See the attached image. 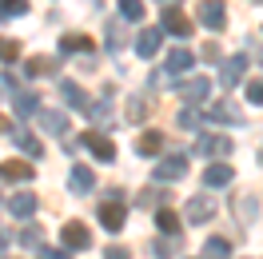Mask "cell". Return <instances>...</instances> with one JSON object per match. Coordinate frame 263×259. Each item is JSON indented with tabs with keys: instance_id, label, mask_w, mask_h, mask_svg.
Listing matches in <instances>:
<instances>
[{
	"instance_id": "19",
	"label": "cell",
	"mask_w": 263,
	"mask_h": 259,
	"mask_svg": "<svg viewBox=\"0 0 263 259\" xmlns=\"http://www.w3.org/2000/svg\"><path fill=\"white\" fill-rule=\"evenodd\" d=\"M36 120H40V128L52 132V136H64L68 132V116L64 112H36Z\"/></svg>"
},
{
	"instance_id": "34",
	"label": "cell",
	"mask_w": 263,
	"mask_h": 259,
	"mask_svg": "<svg viewBox=\"0 0 263 259\" xmlns=\"http://www.w3.org/2000/svg\"><path fill=\"white\" fill-rule=\"evenodd\" d=\"M84 112L92 116V120H108V116H112V104H108V100H100V104H88Z\"/></svg>"
},
{
	"instance_id": "18",
	"label": "cell",
	"mask_w": 263,
	"mask_h": 259,
	"mask_svg": "<svg viewBox=\"0 0 263 259\" xmlns=\"http://www.w3.org/2000/svg\"><path fill=\"white\" fill-rule=\"evenodd\" d=\"M136 52H140L144 60H152V56L160 52V32H156V28H144V32L136 36Z\"/></svg>"
},
{
	"instance_id": "30",
	"label": "cell",
	"mask_w": 263,
	"mask_h": 259,
	"mask_svg": "<svg viewBox=\"0 0 263 259\" xmlns=\"http://www.w3.org/2000/svg\"><path fill=\"white\" fill-rule=\"evenodd\" d=\"M28 0H0V16H24Z\"/></svg>"
},
{
	"instance_id": "17",
	"label": "cell",
	"mask_w": 263,
	"mask_h": 259,
	"mask_svg": "<svg viewBox=\"0 0 263 259\" xmlns=\"http://www.w3.org/2000/svg\"><path fill=\"white\" fill-rule=\"evenodd\" d=\"M231 179H235V172H231L228 163H212V168L203 172V183H208V188H228Z\"/></svg>"
},
{
	"instance_id": "2",
	"label": "cell",
	"mask_w": 263,
	"mask_h": 259,
	"mask_svg": "<svg viewBox=\"0 0 263 259\" xmlns=\"http://www.w3.org/2000/svg\"><path fill=\"white\" fill-rule=\"evenodd\" d=\"M196 16H199V24H208V28L219 32V28L228 24V8H223V0H199Z\"/></svg>"
},
{
	"instance_id": "28",
	"label": "cell",
	"mask_w": 263,
	"mask_h": 259,
	"mask_svg": "<svg viewBox=\"0 0 263 259\" xmlns=\"http://www.w3.org/2000/svg\"><path fill=\"white\" fill-rule=\"evenodd\" d=\"M120 16L132 20V24H140V20H144V4H140V0H120Z\"/></svg>"
},
{
	"instance_id": "26",
	"label": "cell",
	"mask_w": 263,
	"mask_h": 259,
	"mask_svg": "<svg viewBox=\"0 0 263 259\" xmlns=\"http://www.w3.org/2000/svg\"><path fill=\"white\" fill-rule=\"evenodd\" d=\"M12 104H16L20 116H36V112H40V104H36L32 92H16V96H12Z\"/></svg>"
},
{
	"instance_id": "21",
	"label": "cell",
	"mask_w": 263,
	"mask_h": 259,
	"mask_svg": "<svg viewBox=\"0 0 263 259\" xmlns=\"http://www.w3.org/2000/svg\"><path fill=\"white\" fill-rule=\"evenodd\" d=\"M24 72H28V76H56V60H52V56H32V60L24 64Z\"/></svg>"
},
{
	"instance_id": "5",
	"label": "cell",
	"mask_w": 263,
	"mask_h": 259,
	"mask_svg": "<svg viewBox=\"0 0 263 259\" xmlns=\"http://www.w3.org/2000/svg\"><path fill=\"white\" fill-rule=\"evenodd\" d=\"M160 32L167 36H192V20L183 16L180 8L172 4V8H164V20H160Z\"/></svg>"
},
{
	"instance_id": "22",
	"label": "cell",
	"mask_w": 263,
	"mask_h": 259,
	"mask_svg": "<svg viewBox=\"0 0 263 259\" xmlns=\"http://www.w3.org/2000/svg\"><path fill=\"white\" fill-rule=\"evenodd\" d=\"M196 64V56L187 48H176V52H167V72H187V68Z\"/></svg>"
},
{
	"instance_id": "12",
	"label": "cell",
	"mask_w": 263,
	"mask_h": 259,
	"mask_svg": "<svg viewBox=\"0 0 263 259\" xmlns=\"http://www.w3.org/2000/svg\"><path fill=\"white\" fill-rule=\"evenodd\" d=\"M60 96H64V104H68V108H76V112L88 108V92H84L76 80H60Z\"/></svg>"
},
{
	"instance_id": "38",
	"label": "cell",
	"mask_w": 263,
	"mask_h": 259,
	"mask_svg": "<svg viewBox=\"0 0 263 259\" xmlns=\"http://www.w3.org/2000/svg\"><path fill=\"white\" fill-rule=\"evenodd\" d=\"M104 259H128V247H120V243H112V247L104 251Z\"/></svg>"
},
{
	"instance_id": "20",
	"label": "cell",
	"mask_w": 263,
	"mask_h": 259,
	"mask_svg": "<svg viewBox=\"0 0 263 259\" xmlns=\"http://www.w3.org/2000/svg\"><path fill=\"white\" fill-rule=\"evenodd\" d=\"M12 140H16L20 144V152H24V156H32V160H40V156H44V144H40V140H36L32 132H12Z\"/></svg>"
},
{
	"instance_id": "13",
	"label": "cell",
	"mask_w": 263,
	"mask_h": 259,
	"mask_svg": "<svg viewBox=\"0 0 263 259\" xmlns=\"http://www.w3.org/2000/svg\"><path fill=\"white\" fill-rule=\"evenodd\" d=\"M208 116H212V120H219V124H243V112H239L235 104H228V100L212 104V108H208Z\"/></svg>"
},
{
	"instance_id": "3",
	"label": "cell",
	"mask_w": 263,
	"mask_h": 259,
	"mask_svg": "<svg viewBox=\"0 0 263 259\" xmlns=\"http://www.w3.org/2000/svg\"><path fill=\"white\" fill-rule=\"evenodd\" d=\"M183 176H187V160H183V156L160 160V163H156V172H152L156 183H176V179H183Z\"/></svg>"
},
{
	"instance_id": "8",
	"label": "cell",
	"mask_w": 263,
	"mask_h": 259,
	"mask_svg": "<svg viewBox=\"0 0 263 259\" xmlns=\"http://www.w3.org/2000/svg\"><path fill=\"white\" fill-rule=\"evenodd\" d=\"M84 147H88L100 163H112L116 160V144L108 140V136H100V132H88V136H84Z\"/></svg>"
},
{
	"instance_id": "29",
	"label": "cell",
	"mask_w": 263,
	"mask_h": 259,
	"mask_svg": "<svg viewBox=\"0 0 263 259\" xmlns=\"http://www.w3.org/2000/svg\"><path fill=\"white\" fill-rule=\"evenodd\" d=\"M148 112H152V100H148V96H136V100H128V116H132V120H144Z\"/></svg>"
},
{
	"instance_id": "36",
	"label": "cell",
	"mask_w": 263,
	"mask_h": 259,
	"mask_svg": "<svg viewBox=\"0 0 263 259\" xmlns=\"http://www.w3.org/2000/svg\"><path fill=\"white\" fill-rule=\"evenodd\" d=\"M180 128H199V116L192 112V108H183V112H180Z\"/></svg>"
},
{
	"instance_id": "40",
	"label": "cell",
	"mask_w": 263,
	"mask_h": 259,
	"mask_svg": "<svg viewBox=\"0 0 263 259\" xmlns=\"http://www.w3.org/2000/svg\"><path fill=\"white\" fill-rule=\"evenodd\" d=\"M8 128H12V124H8V120H4V116H0V132H8Z\"/></svg>"
},
{
	"instance_id": "4",
	"label": "cell",
	"mask_w": 263,
	"mask_h": 259,
	"mask_svg": "<svg viewBox=\"0 0 263 259\" xmlns=\"http://www.w3.org/2000/svg\"><path fill=\"white\" fill-rule=\"evenodd\" d=\"M196 152H199V156H215V160H228L231 152H235V144H231L228 136H199V140H196Z\"/></svg>"
},
{
	"instance_id": "23",
	"label": "cell",
	"mask_w": 263,
	"mask_h": 259,
	"mask_svg": "<svg viewBox=\"0 0 263 259\" xmlns=\"http://www.w3.org/2000/svg\"><path fill=\"white\" fill-rule=\"evenodd\" d=\"M235 208H239V224H255V211H259V199H255V195H239Z\"/></svg>"
},
{
	"instance_id": "11",
	"label": "cell",
	"mask_w": 263,
	"mask_h": 259,
	"mask_svg": "<svg viewBox=\"0 0 263 259\" xmlns=\"http://www.w3.org/2000/svg\"><path fill=\"white\" fill-rule=\"evenodd\" d=\"M212 215H215L212 195H192V199H187V219H192V224H208Z\"/></svg>"
},
{
	"instance_id": "37",
	"label": "cell",
	"mask_w": 263,
	"mask_h": 259,
	"mask_svg": "<svg viewBox=\"0 0 263 259\" xmlns=\"http://www.w3.org/2000/svg\"><path fill=\"white\" fill-rule=\"evenodd\" d=\"M40 259H68V247L60 251V247H44V243H40Z\"/></svg>"
},
{
	"instance_id": "24",
	"label": "cell",
	"mask_w": 263,
	"mask_h": 259,
	"mask_svg": "<svg viewBox=\"0 0 263 259\" xmlns=\"http://www.w3.org/2000/svg\"><path fill=\"white\" fill-rule=\"evenodd\" d=\"M96 48V44H92V40H88V36H60V52H92Z\"/></svg>"
},
{
	"instance_id": "35",
	"label": "cell",
	"mask_w": 263,
	"mask_h": 259,
	"mask_svg": "<svg viewBox=\"0 0 263 259\" xmlns=\"http://www.w3.org/2000/svg\"><path fill=\"white\" fill-rule=\"evenodd\" d=\"M247 100H251V104H263V80H247Z\"/></svg>"
},
{
	"instance_id": "27",
	"label": "cell",
	"mask_w": 263,
	"mask_h": 259,
	"mask_svg": "<svg viewBox=\"0 0 263 259\" xmlns=\"http://www.w3.org/2000/svg\"><path fill=\"white\" fill-rule=\"evenodd\" d=\"M20 243L28 247V251H36L40 243H44V231H40V224H28L24 231H20Z\"/></svg>"
},
{
	"instance_id": "6",
	"label": "cell",
	"mask_w": 263,
	"mask_h": 259,
	"mask_svg": "<svg viewBox=\"0 0 263 259\" xmlns=\"http://www.w3.org/2000/svg\"><path fill=\"white\" fill-rule=\"evenodd\" d=\"M64 247H68V251H84V247H92V231H88L80 219H68V224H64Z\"/></svg>"
},
{
	"instance_id": "32",
	"label": "cell",
	"mask_w": 263,
	"mask_h": 259,
	"mask_svg": "<svg viewBox=\"0 0 263 259\" xmlns=\"http://www.w3.org/2000/svg\"><path fill=\"white\" fill-rule=\"evenodd\" d=\"M16 56H20V44H16V40H4V36H0V60H4V64H12Z\"/></svg>"
},
{
	"instance_id": "16",
	"label": "cell",
	"mask_w": 263,
	"mask_h": 259,
	"mask_svg": "<svg viewBox=\"0 0 263 259\" xmlns=\"http://www.w3.org/2000/svg\"><path fill=\"white\" fill-rule=\"evenodd\" d=\"M136 152H140V156H160V152H164V132H144V136H140V140H136Z\"/></svg>"
},
{
	"instance_id": "9",
	"label": "cell",
	"mask_w": 263,
	"mask_h": 259,
	"mask_svg": "<svg viewBox=\"0 0 263 259\" xmlns=\"http://www.w3.org/2000/svg\"><path fill=\"white\" fill-rule=\"evenodd\" d=\"M36 176V163L32 160H4L0 163V179H12V183H24V179Z\"/></svg>"
},
{
	"instance_id": "14",
	"label": "cell",
	"mask_w": 263,
	"mask_h": 259,
	"mask_svg": "<svg viewBox=\"0 0 263 259\" xmlns=\"http://www.w3.org/2000/svg\"><path fill=\"white\" fill-rule=\"evenodd\" d=\"M208 92H212V80H208V76H196V80H187V84L180 88V96L187 100V104H199Z\"/></svg>"
},
{
	"instance_id": "15",
	"label": "cell",
	"mask_w": 263,
	"mask_h": 259,
	"mask_svg": "<svg viewBox=\"0 0 263 259\" xmlns=\"http://www.w3.org/2000/svg\"><path fill=\"white\" fill-rule=\"evenodd\" d=\"M8 211H12V215H20V219L36 215V195H32V192H16L12 199H8Z\"/></svg>"
},
{
	"instance_id": "33",
	"label": "cell",
	"mask_w": 263,
	"mask_h": 259,
	"mask_svg": "<svg viewBox=\"0 0 263 259\" xmlns=\"http://www.w3.org/2000/svg\"><path fill=\"white\" fill-rule=\"evenodd\" d=\"M104 32H108V48H124V40H128V36H124V24H108Z\"/></svg>"
},
{
	"instance_id": "25",
	"label": "cell",
	"mask_w": 263,
	"mask_h": 259,
	"mask_svg": "<svg viewBox=\"0 0 263 259\" xmlns=\"http://www.w3.org/2000/svg\"><path fill=\"white\" fill-rule=\"evenodd\" d=\"M203 255H208V259H228V255H231V243L215 235V239H208V243H203Z\"/></svg>"
},
{
	"instance_id": "1",
	"label": "cell",
	"mask_w": 263,
	"mask_h": 259,
	"mask_svg": "<svg viewBox=\"0 0 263 259\" xmlns=\"http://www.w3.org/2000/svg\"><path fill=\"white\" fill-rule=\"evenodd\" d=\"M124 219H128V208H124V199H120V195H112V199H104V203H100V227L120 231Z\"/></svg>"
},
{
	"instance_id": "10",
	"label": "cell",
	"mask_w": 263,
	"mask_h": 259,
	"mask_svg": "<svg viewBox=\"0 0 263 259\" xmlns=\"http://www.w3.org/2000/svg\"><path fill=\"white\" fill-rule=\"evenodd\" d=\"M243 76H247V56H231V60H223V68H219V84H223V88H235Z\"/></svg>"
},
{
	"instance_id": "31",
	"label": "cell",
	"mask_w": 263,
	"mask_h": 259,
	"mask_svg": "<svg viewBox=\"0 0 263 259\" xmlns=\"http://www.w3.org/2000/svg\"><path fill=\"white\" fill-rule=\"evenodd\" d=\"M156 224H160V231H167V235H176V231H180V219H176V215H172L167 208L156 215Z\"/></svg>"
},
{
	"instance_id": "41",
	"label": "cell",
	"mask_w": 263,
	"mask_h": 259,
	"mask_svg": "<svg viewBox=\"0 0 263 259\" xmlns=\"http://www.w3.org/2000/svg\"><path fill=\"white\" fill-rule=\"evenodd\" d=\"M259 64H263V48H259Z\"/></svg>"
},
{
	"instance_id": "39",
	"label": "cell",
	"mask_w": 263,
	"mask_h": 259,
	"mask_svg": "<svg viewBox=\"0 0 263 259\" xmlns=\"http://www.w3.org/2000/svg\"><path fill=\"white\" fill-rule=\"evenodd\" d=\"M4 247H8V231L0 227V255H4Z\"/></svg>"
},
{
	"instance_id": "7",
	"label": "cell",
	"mask_w": 263,
	"mask_h": 259,
	"mask_svg": "<svg viewBox=\"0 0 263 259\" xmlns=\"http://www.w3.org/2000/svg\"><path fill=\"white\" fill-rule=\"evenodd\" d=\"M92 188H96V176H92V168H88V163H72V172H68V192L88 195Z\"/></svg>"
}]
</instances>
